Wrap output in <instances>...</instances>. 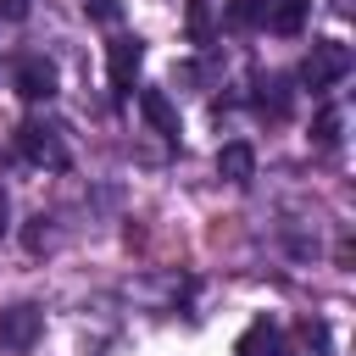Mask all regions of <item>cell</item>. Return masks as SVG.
I'll return each mask as SVG.
<instances>
[{
  "mask_svg": "<svg viewBox=\"0 0 356 356\" xmlns=\"http://www.w3.org/2000/svg\"><path fill=\"white\" fill-rule=\"evenodd\" d=\"M350 67H356V56H350L345 39H317L312 56H306V67H300V83H306V89H334Z\"/></svg>",
  "mask_w": 356,
  "mask_h": 356,
  "instance_id": "obj_1",
  "label": "cell"
},
{
  "mask_svg": "<svg viewBox=\"0 0 356 356\" xmlns=\"http://www.w3.org/2000/svg\"><path fill=\"white\" fill-rule=\"evenodd\" d=\"M139 67H145V44H139V39H111V44H106V78H111L117 95L134 89Z\"/></svg>",
  "mask_w": 356,
  "mask_h": 356,
  "instance_id": "obj_2",
  "label": "cell"
},
{
  "mask_svg": "<svg viewBox=\"0 0 356 356\" xmlns=\"http://www.w3.org/2000/svg\"><path fill=\"white\" fill-rule=\"evenodd\" d=\"M17 150H22L28 161H39V167H67V145H61L56 128H44V122H22V128H17Z\"/></svg>",
  "mask_w": 356,
  "mask_h": 356,
  "instance_id": "obj_3",
  "label": "cell"
},
{
  "mask_svg": "<svg viewBox=\"0 0 356 356\" xmlns=\"http://www.w3.org/2000/svg\"><path fill=\"white\" fill-rule=\"evenodd\" d=\"M17 95H22V100H50V95H56V67L39 61V56H28V61L17 67Z\"/></svg>",
  "mask_w": 356,
  "mask_h": 356,
  "instance_id": "obj_4",
  "label": "cell"
},
{
  "mask_svg": "<svg viewBox=\"0 0 356 356\" xmlns=\"http://www.w3.org/2000/svg\"><path fill=\"white\" fill-rule=\"evenodd\" d=\"M139 111H145V122H150L156 134L178 139V106L167 100V89H139Z\"/></svg>",
  "mask_w": 356,
  "mask_h": 356,
  "instance_id": "obj_5",
  "label": "cell"
},
{
  "mask_svg": "<svg viewBox=\"0 0 356 356\" xmlns=\"http://www.w3.org/2000/svg\"><path fill=\"white\" fill-rule=\"evenodd\" d=\"M217 172H222L228 184H250V172H256V150L239 145V139L222 145V150H217Z\"/></svg>",
  "mask_w": 356,
  "mask_h": 356,
  "instance_id": "obj_6",
  "label": "cell"
},
{
  "mask_svg": "<svg viewBox=\"0 0 356 356\" xmlns=\"http://www.w3.org/2000/svg\"><path fill=\"white\" fill-rule=\"evenodd\" d=\"M33 328H39V312H33V306H17V312L0 323V350H11V345H28V339H33Z\"/></svg>",
  "mask_w": 356,
  "mask_h": 356,
  "instance_id": "obj_7",
  "label": "cell"
},
{
  "mask_svg": "<svg viewBox=\"0 0 356 356\" xmlns=\"http://www.w3.org/2000/svg\"><path fill=\"white\" fill-rule=\"evenodd\" d=\"M306 11H312V0H278V6H273V17H267V28L289 39V33H300V28H306Z\"/></svg>",
  "mask_w": 356,
  "mask_h": 356,
  "instance_id": "obj_8",
  "label": "cell"
},
{
  "mask_svg": "<svg viewBox=\"0 0 356 356\" xmlns=\"http://www.w3.org/2000/svg\"><path fill=\"white\" fill-rule=\"evenodd\" d=\"M234 356H278V334H273V323H250V328L239 334Z\"/></svg>",
  "mask_w": 356,
  "mask_h": 356,
  "instance_id": "obj_9",
  "label": "cell"
},
{
  "mask_svg": "<svg viewBox=\"0 0 356 356\" xmlns=\"http://www.w3.org/2000/svg\"><path fill=\"white\" fill-rule=\"evenodd\" d=\"M184 33H189V44H206V39H211V0H189Z\"/></svg>",
  "mask_w": 356,
  "mask_h": 356,
  "instance_id": "obj_10",
  "label": "cell"
},
{
  "mask_svg": "<svg viewBox=\"0 0 356 356\" xmlns=\"http://www.w3.org/2000/svg\"><path fill=\"white\" fill-rule=\"evenodd\" d=\"M312 139H317V145H334V139H339V111H334V106L312 122Z\"/></svg>",
  "mask_w": 356,
  "mask_h": 356,
  "instance_id": "obj_11",
  "label": "cell"
},
{
  "mask_svg": "<svg viewBox=\"0 0 356 356\" xmlns=\"http://www.w3.org/2000/svg\"><path fill=\"white\" fill-rule=\"evenodd\" d=\"M89 11H95L100 22H117V0H89Z\"/></svg>",
  "mask_w": 356,
  "mask_h": 356,
  "instance_id": "obj_12",
  "label": "cell"
},
{
  "mask_svg": "<svg viewBox=\"0 0 356 356\" xmlns=\"http://www.w3.org/2000/svg\"><path fill=\"white\" fill-rule=\"evenodd\" d=\"M0 17H11V22H22V17H28V0H0Z\"/></svg>",
  "mask_w": 356,
  "mask_h": 356,
  "instance_id": "obj_13",
  "label": "cell"
},
{
  "mask_svg": "<svg viewBox=\"0 0 356 356\" xmlns=\"http://www.w3.org/2000/svg\"><path fill=\"white\" fill-rule=\"evenodd\" d=\"M250 17H256V11H250V6H245V0H239V6H234V11H228V22H234V28H245V22H250Z\"/></svg>",
  "mask_w": 356,
  "mask_h": 356,
  "instance_id": "obj_14",
  "label": "cell"
},
{
  "mask_svg": "<svg viewBox=\"0 0 356 356\" xmlns=\"http://www.w3.org/2000/svg\"><path fill=\"white\" fill-rule=\"evenodd\" d=\"M6 217H11V200H6V189H0V234H6Z\"/></svg>",
  "mask_w": 356,
  "mask_h": 356,
  "instance_id": "obj_15",
  "label": "cell"
}]
</instances>
